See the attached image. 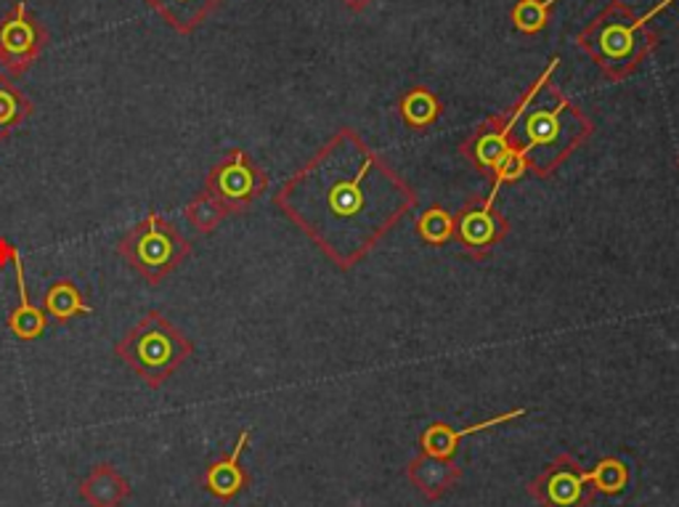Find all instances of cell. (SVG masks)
<instances>
[{"label":"cell","instance_id":"277c9868","mask_svg":"<svg viewBox=\"0 0 679 507\" xmlns=\"http://www.w3.org/2000/svg\"><path fill=\"white\" fill-rule=\"evenodd\" d=\"M671 3H675V0H661L656 9H650L648 14L637 19H632L629 11H626V17H618L616 6L608 14L600 17L597 22L579 38V43L597 59L600 67L608 72L611 77H626L637 67V62L645 56V51H648L653 43V38L643 30L648 28L650 19H656L664 9H669Z\"/></svg>","mask_w":679,"mask_h":507},{"label":"cell","instance_id":"ffe728a7","mask_svg":"<svg viewBox=\"0 0 679 507\" xmlns=\"http://www.w3.org/2000/svg\"><path fill=\"white\" fill-rule=\"evenodd\" d=\"M590 484L595 486V492L600 494H618L629 484V467L616 457L600 460L595 471H590Z\"/></svg>","mask_w":679,"mask_h":507},{"label":"cell","instance_id":"7402d4cb","mask_svg":"<svg viewBox=\"0 0 679 507\" xmlns=\"http://www.w3.org/2000/svg\"><path fill=\"white\" fill-rule=\"evenodd\" d=\"M401 115H404V120L412 128H425V125H431L438 117V102L427 91L417 88L401 102Z\"/></svg>","mask_w":679,"mask_h":507},{"label":"cell","instance_id":"52a82bcc","mask_svg":"<svg viewBox=\"0 0 679 507\" xmlns=\"http://www.w3.org/2000/svg\"><path fill=\"white\" fill-rule=\"evenodd\" d=\"M529 494L542 507H592L595 486L590 471L569 452L558 454L550 465L529 484Z\"/></svg>","mask_w":679,"mask_h":507},{"label":"cell","instance_id":"5bb4252c","mask_svg":"<svg viewBox=\"0 0 679 507\" xmlns=\"http://www.w3.org/2000/svg\"><path fill=\"white\" fill-rule=\"evenodd\" d=\"M459 476H463V473H459V467L454 465L452 460L433 457V454L425 452L409 463V480H412L427 499L444 497V494L457 484Z\"/></svg>","mask_w":679,"mask_h":507},{"label":"cell","instance_id":"7c38bea8","mask_svg":"<svg viewBox=\"0 0 679 507\" xmlns=\"http://www.w3.org/2000/svg\"><path fill=\"white\" fill-rule=\"evenodd\" d=\"M11 266H14L17 274V293H19V303L14 311L9 314V325L11 335L19 340H38L45 332V327H49V316H45L43 308H38L35 303L30 300V289H28V279H24V261L22 255H19V250H11Z\"/></svg>","mask_w":679,"mask_h":507},{"label":"cell","instance_id":"6da1fadb","mask_svg":"<svg viewBox=\"0 0 679 507\" xmlns=\"http://www.w3.org/2000/svg\"><path fill=\"white\" fill-rule=\"evenodd\" d=\"M340 268H351L417 202V194L353 130H340L274 197Z\"/></svg>","mask_w":679,"mask_h":507},{"label":"cell","instance_id":"9a60e30c","mask_svg":"<svg viewBox=\"0 0 679 507\" xmlns=\"http://www.w3.org/2000/svg\"><path fill=\"white\" fill-rule=\"evenodd\" d=\"M81 497L91 507H120L130 497V484L115 465H96L81 480Z\"/></svg>","mask_w":679,"mask_h":507},{"label":"cell","instance_id":"30bf717a","mask_svg":"<svg viewBox=\"0 0 679 507\" xmlns=\"http://www.w3.org/2000/svg\"><path fill=\"white\" fill-rule=\"evenodd\" d=\"M250 444V431H242L240 439H236L234 450L226 454V457L215 460V463L208 465V473H204V489L213 494L215 499L221 503H232V499L250 484L247 471L242 467V454H245Z\"/></svg>","mask_w":679,"mask_h":507},{"label":"cell","instance_id":"7a4b0ae2","mask_svg":"<svg viewBox=\"0 0 679 507\" xmlns=\"http://www.w3.org/2000/svg\"><path fill=\"white\" fill-rule=\"evenodd\" d=\"M558 64V59H552L544 75L512 109L510 147L537 176L555 173L592 134L590 117L573 107L555 85H550Z\"/></svg>","mask_w":679,"mask_h":507},{"label":"cell","instance_id":"4fadbf2b","mask_svg":"<svg viewBox=\"0 0 679 507\" xmlns=\"http://www.w3.org/2000/svg\"><path fill=\"white\" fill-rule=\"evenodd\" d=\"M523 414H526V410H512V412L499 414V418L486 420V423H478V425L463 427V431H454V427H452V425H446V423H433V425L427 427V431L422 433V436H420L422 452H425V454H433V457L452 460V454L457 452V444H459V441H463V439L473 436V433L489 431V427L505 425V423H510V420L523 418Z\"/></svg>","mask_w":679,"mask_h":507},{"label":"cell","instance_id":"44dd1931","mask_svg":"<svg viewBox=\"0 0 679 507\" xmlns=\"http://www.w3.org/2000/svg\"><path fill=\"white\" fill-rule=\"evenodd\" d=\"M417 232L431 245H444L454 236V215L444 208H431L420 215Z\"/></svg>","mask_w":679,"mask_h":507},{"label":"cell","instance_id":"8fae6325","mask_svg":"<svg viewBox=\"0 0 679 507\" xmlns=\"http://www.w3.org/2000/svg\"><path fill=\"white\" fill-rule=\"evenodd\" d=\"M510 128L512 115L505 117V120H489L465 144V155L470 157V162L484 170V173H497L499 165H502L505 157L512 151Z\"/></svg>","mask_w":679,"mask_h":507},{"label":"cell","instance_id":"ac0fdd59","mask_svg":"<svg viewBox=\"0 0 679 507\" xmlns=\"http://www.w3.org/2000/svg\"><path fill=\"white\" fill-rule=\"evenodd\" d=\"M32 115V102L9 77L0 75V138L9 136L17 125Z\"/></svg>","mask_w":679,"mask_h":507},{"label":"cell","instance_id":"3957f363","mask_svg":"<svg viewBox=\"0 0 679 507\" xmlns=\"http://www.w3.org/2000/svg\"><path fill=\"white\" fill-rule=\"evenodd\" d=\"M115 351L149 388H162L194 353V346L173 321L160 311H149L117 340Z\"/></svg>","mask_w":679,"mask_h":507},{"label":"cell","instance_id":"5b68a950","mask_svg":"<svg viewBox=\"0 0 679 507\" xmlns=\"http://www.w3.org/2000/svg\"><path fill=\"white\" fill-rule=\"evenodd\" d=\"M120 255L147 285H162L191 255V245L170 221L149 213L123 234Z\"/></svg>","mask_w":679,"mask_h":507},{"label":"cell","instance_id":"d6986e66","mask_svg":"<svg viewBox=\"0 0 679 507\" xmlns=\"http://www.w3.org/2000/svg\"><path fill=\"white\" fill-rule=\"evenodd\" d=\"M229 215V210L221 205V202L215 200V197H210L208 192L197 194L194 200L187 205V221L191 223V229L200 234H210L213 229H218L223 223V219Z\"/></svg>","mask_w":679,"mask_h":507},{"label":"cell","instance_id":"603a6c76","mask_svg":"<svg viewBox=\"0 0 679 507\" xmlns=\"http://www.w3.org/2000/svg\"><path fill=\"white\" fill-rule=\"evenodd\" d=\"M555 3L558 0H523L512 11V22L520 32H529V35L539 32L547 24V17H550V9Z\"/></svg>","mask_w":679,"mask_h":507},{"label":"cell","instance_id":"8992f818","mask_svg":"<svg viewBox=\"0 0 679 507\" xmlns=\"http://www.w3.org/2000/svg\"><path fill=\"white\" fill-rule=\"evenodd\" d=\"M266 173L242 149L229 151L221 162L210 168L208 179H204V192L215 197L229 210V215L242 213L253 205L266 192Z\"/></svg>","mask_w":679,"mask_h":507},{"label":"cell","instance_id":"9c48e42d","mask_svg":"<svg viewBox=\"0 0 679 507\" xmlns=\"http://www.w3.org/2000/svg\"><path fill=\"white\" fill-rule=\"evenodd\" d=\"M507 234V221L489 202H473L454 219V236L473 255L491 253Z\"/></svg>","mask_w":679,"mask_h":507},{"label":"cell","instance_id":"e0dca14e","mask_svg":"<svg viewBox=\"0 0 679 507\" xmlns=\"http://www.w3.org/2000/svg\"><path fill=\"white\" fill-rule=\"evenodd\" d=\"M43 308H45V316H49V319L62 321V325H64V321L75 319V316L94 311V308H91V303L83 298L81 287H77L72 279H56L54 285L49 287V293H45Z\"/></svg>","mask_w":679,"mask_h":507},{"label":"cell","instance_id":"ba28073f","mask_svg":"<svg viewBox=\"0 0 679 507\" xmlns=\"http://www.w3.org/2000/svg\"><path fill=\"white\" fill-rule=\"evenodd\" d=\"M45 49V30L24 3L11 6L0 17V67L6 75H24Z\"/></svg>","mask_w":679,"mask_h":507},{"label":"cell","instance_id":"2e32d148","mask_svg":"<svg viewBox=\"0 0 679 507\" xmlns=\"http://www.w3.org/2000/svg\"><path fill=\"white\" fill-rule=\"evenodd\" d=\"M176 32H194L223 0H147Z\"/></svg>","mask_w":679,"mask_h":507}]
</instances>
